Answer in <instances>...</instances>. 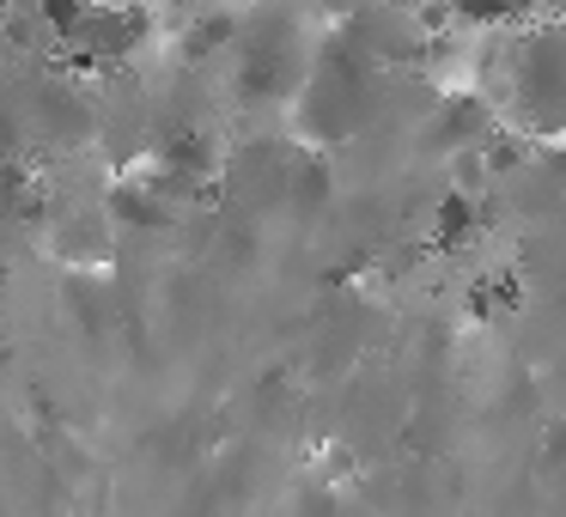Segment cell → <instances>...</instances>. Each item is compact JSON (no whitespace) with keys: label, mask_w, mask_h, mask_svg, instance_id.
I'll return each instance as SVG.
<instances>
[{"label":"cell","mask_w":566,"mask_h":517,"mask_svg":"<svg viewBox=\"0 0 566 517\" xmlns=\"http://www.w3.org/2000/svg\"><path fill=\"white\" fill-rule=\"evenodd\" d=\"M512 86H517V116L536 135L566 128V31L560 25H542L536 38L517 43Z\"/></svg>","instance_id":"cell-1"},{"label":"cell","mask_w":566,"mask_h":517,"mask_svg":"<svg viewBox=\"0 0 566 517\" xmlns=\"http://www.w3.org/2000/svg\"><path fill=\"white\" fill-rule=\"evenodd\" d=\"M500 7H505V25H517V19L536 13V0H500Z\"/></svg>","instance_id":"cell-3"},{"label":"cell","mask_w":566,"mask_h":517,"mask_svg":"<svg viewBox=\"0 0 566 517\" xmlns=\"http://www.w3.org/2000/svg\"><path fill=\"white\" fill-rule=\"evenodd\" d=\"M444 13H451V19H463L469 31L505 25V7H500V0H444Z\"/></svg>","instance_id":"cell-2"},{"label":"cell","mask_w":566,"mask_h":517,"mask_svg":"<svg viewBox=\"0 0 566 517\" xmlns=\"http://www.w3.org/2000/svg\"><path fill=\"white\" fill-rule=\"evenodd\" d=\"M536 13H548V19H566V0H536Z\"/></svg>","instance_id":"cell-4"}]
</instances>
